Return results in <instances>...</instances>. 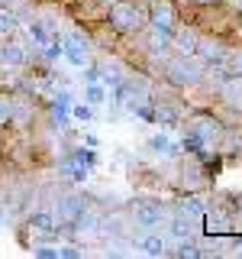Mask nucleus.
I'll list each match as a JSON object with an SVG mask.
<instances>
[{
    "label": "nucleus",
    "mask_w": 242,
    "mask_h": 259,
    "mask_svg": "<svg viewBox=\"0 0 242 259\" xmlns=\"http://www.w3.org/2000/svg\"><path fill=\"white\" fill-rule=\"evenodd\" d=\"M68 230L71 240H103V214L97 207H84Z\"/></svg>",
    "instance_id": "obj_13"
},
{
    "label": "nucleus",
    "mask_w": 242,
    "mask_h": 259,
    "mask_svg": "<svg viewBox=\"0 0 242 259\" xmlns=\"http://www.w3.org/2000/svg\"><path fill=\"white\" fill-rule=\"evenodd\" d=\"M149 149L155 152V156H168V159H177V156H181V149L174 146L171 133H165V130H158V133L149 136Z\"/></svg>",
    "instance_id": "obj_18"
},
{
    "label": "nucleus",
    "mask_w": 242,
    "mask_h": 259,
    "mask_svg": "<svg viewBox=\"0 0 242 259\" xmlns=\"http://www.w3.org/2000/svg\"><path fill=\"white\" fill-rule=\"evenodd\" d=\"M0 152H4V140H0Z\"/></svg>",
    "instance_id": "obj_25"
},
{
    "label": "nucleus",
    "mask_w": 242,
    "mask_h": 259,
    "mask_svg": "<svg viewBox=\"0 0 242 259\" xmlns=\"http://www.w3.org/2000/svg\"><path fill=\"white\" fill-rule=\"evenodd\" d=\"M81 101L91 104L94 110L97 107H107V104H110V88L103 84V81L91 78V81H84V88H81Z\"/></svg>",
    "instance_id": "obj_16"
},
{
    "label": "nucleus",
    "mask_w": 242,
    "mask_h": 259,
    "mask_svg": "<svg viewBox=\"0 0 242 259\" xmlns=\"http://www.w3.org/2000/svg\"><path fill=\"white\" fill-rule=\"evenodd\" d=\"M168 214H171V204L155 198V194H139V198H133L129 207H126L129 224L139 227V230H161L165 221H168Z\"/></svg>",
    "instance_id": "obj_3"
},
{
    "label": "nucleus",
    "mask_w": 242,
    "mask_h": 259,
    "mask_svg": "<svg viewBox=\"0 0 242 259\" xmlns=\"http://www.w3.org/2000/svg\"><path fill=\"white\" fill-rule=\"evenodd\" d=\"M84 207H91V201H87L84 191H62L58 198H55V204H52V217H55V224L65 230V227H71L78 221V214Z\"/></svg>",
    "instance_id": "obj_10"
},
{
    "label": "nucleus",
    "mask_w": 242,
    "mask_h": 259,
    "mask_svg": "<svg viewBox=\"0 0 242 259\" xmlns=\"http://www.w3.org/2000/svg\"><path fill=\"white\" fill-rule=\"evenodd\" d=\"M229 75H242V42L239 46H229V52H226V65H223Z\"/></svg>",
    "instance_id": "obj_20"
},
{
    "label": "nucleus",
    "mask_w": 242,
    "mask_h": 259,
    "mask_svg": "<svg viewBox=\"0 0 242 259\" xmlns=\"http://www.w3.org/2000/svg\"><path fill=\"white\" fill-rule=\"evenodd\" d=\"M58 256H65V259H75V256H84V246H58Z\"/></svg>",
    "instance_id": "obj_23"
},
{
    "label": "nucleus",
    "mask_w": 242,
    "mask_h": 259,
    "mask_svg": "<svg viewBox=\"0 0 242 259\" xmlns=\"http://www.w3.org/2000/svg\"><path fill=\"white\" fill-rule=\"evenodd\" d=\"M232 42H226L223 36H216V32H200L197 39V49H194V55H197L200 62L207 65L210 71H226V52H229Z\"/></svg>",
    "instance_id": "obj_7"
},
{
    "label": "nucleus",
    "mask_w": 242,
    "mask_h": 259,
    "mask_svg": "<svg viewBox=\"0 0 242 259\" xmlns=\"http://www.w3.org/2000/svg\"><path fill=\"white\" fill-rule=\"evenodd\" d=\"M20 26H23L20 16L13 10H7V7H0V42H4V39H13L16 32H20Z\"/></svg>",
    "instance_id": "obj_19"
},
{
    "label": "nucleus",
    "mask_w": 242,
    "mask_h": 259,
    "mask_svg": "<svg viewBox=\"0 0 242 259\" xmlns=\"http://www.w3.org/2000/svg\"><path fill=\"white\" fill-rule=\"evenodd\" d=\"M213 4H223V0H191L194 10H197V7H213Z\"/></svg>",
    "instance_id": "obj_24"
},
{
    "label": "nucleus",
    "mask_w": 242,
    "mask_h": 259,
    "mask_svg": "<svg viewBox=\"0 0 242 259\" xmlns=\"http://www.w3.org/2000/svg\"><path fill=\"white\" fill-rule=\"evenodd\" d=\"M10 113H13V94H0V130L10 123Z\"/></svg>",
    "instance_id": "obj_22"
},
{
    "label": "nucleus",
    "mask_w": 242,
    "mask_h": 259,
    "mask_svg": "<svg viewBox=\"0 0 242 259\" xmlns=\"http://www.w3.org/2000/svg\"><path fill=\"white\" fill-rule=\"evenodd\" d=\"M220 156H242V123H232L223 130V140H220Z\"/></svg>",
    "instance_id": "obj_17"
},
{
    "label": "nucleus",
    "mask_w": 242,
    "mask_h": 259,
    "mask_svg": "<svg viewBox=\"0 0 242 259\" xmlns=\"http://www.w3.org/2000/svg\"><path fill=\"white\" fill-rule=\"evenodd\" d=\"M161 68V78H165L168 88L174 91H188V88H197L207 75V65L197 59V55H181V52H171L165 62L158 65Z\"/></svg>",
    "instance_id": "obj_2"
},
{
    "label": "nucleus",
    "mask_w": 242,
    "mask_h": 259,
    "mask_svg": "<svg viewBox=\"0 0 242 259\" xmlns=\"http://www.w3.org/2000/svg\"><path fill=\"white\" fill-rule=\"evenodd\" d=\"M142 7H145V26L174 32V26L181 23V7L174 0H145Z\"/></svg>",
    "instance_id": "obj_9"
},
{
    "label": "nucleus",
    "mask_w": 242,
    "mask_h": 259,
    "mask_svg": "<svg viewBox=\"0 0 242 259\" xmlns=\"http://www.w3.org/2000/svg\"><path fill=\"white\" fill-rule=\"evenodd\" d=\"M103 4H113V0H103Z\"/></svg>",
    "instance_id": "obj_26"
},
{
    "label": "nucleus",
    "mask_w": 242,
    "mask_h": 259,
    "mask_svg": "<svg viewBox=\"0 0 242 259\" xmlns=\"http://www.w3.org/2000/svg\"><path fill=\"white\" fill-rule=\"evenodd\" d=\"M107 29L116 32L119 39H129L136 32L145 29V7L142 4H133V0H113L107 7Z\"/></svg>",
    "instance_id": "obj_4"
},
{
    "label": "nucleus",
    "mask_w": 242,
    "mask_h": 259,
    "mask_svg": "<svg viewBox=\"0 0 242 259\" xmlns=\"http://www.w3.org/2000/svg\"><path fill=\"white\" fill-rule=\"evenodd\" d=\"M136 240V237H133ZM136 249L145 256H168L171 253V246H168V237L161 230H145L139 240H136Z\"/></svg>",
    "instance_id": "obj_15"
},
{
    "label": "nucleus",
    "mask_w": 242,
    "mask_h": 259,
    "mask_svg": "<svg viewBox=\"0 0 242 259\" xmlns=\"http://www.w3.org/2000/svg\"><path fill=\"white\" fill-rule=\"evenodd\" d=\"M223 130H226V123L220 117H213V113H204V110L188 113V120H184V152L207 162V156L220 152Z\"/></svg>",
    "instance_id": "obj_1"
},
{
    "label": "nucleus",
    "mask_w": 242,
    "mask_h": 259,
    "mask_svg": "<svg viewBox=\"0 0 242 259\" xmlns=\"http://www.w3.org/2000/svg\"><path fill=\"white\" fill-rule=\"evenodd\" d=\"M32 49H29V42L16 32L13 39H4L0 42V68H7V71H26L29 65H32Z\"/></svg>",
    "instance_id": "obj_8"
},
{
    "label": "nucleus",
    "mask_w": 242,
    "mask_h": 259,
    "mask_svg": "<svg viewBox=\"0 0 242 259\" xmlns=\"http://www.w3.org/2000/svg\"><path fill=\"white\" fill-rule=\"evenodd\" d=\"M62 227L55 224L52 210H36L29 214L20 227V237H23V246H36V243H52V240H62L58 237Z\"/></svg>",
    "instance_id": "obj_5"
},
{
    "label": "nucleus",
    "mask_w": 242,
    "mask_h": 259,
    "mask_svg": "<svg viewBox=\"0 0 242 259\" xmlns=\"http://www.w3.org/2000/svg\"><path fill=\"white\" fill-rule=\"evenodd\" d=\"M177 185L184 191H204L210 185V172H207V162L197 156H184L177 159Z\"/></svg>",
    "instance_id": "obj_11"
},
{
    "label": "nucleus",
    "mask_w": 242,
    "mask_h": 259,
    "mask_svg": "<svg viewBox=\"0 0 242 259\" xmlns=\"http://www.w3.org/2000/svg\"><path fill=\"white\" fill-rule=\"evenodd\" d=\"M39 113H42V107L36 104V97H32L29 91H20V94H13V113H10V123L16 130H32V123L39 120Z\"/></svg>",
    "instance_id": "obj_12"
},
{
    "label": "nucleus",
    "mask_w": 242,
    "mask_h": 259,
    "mask_svg": "<svg viewBox=\"0 0 242 259\" xmlns=\"http://www.w3.org/2000/svg\"><path fill=\"white\" fill-rule=\"evenodd\" d=\"M213 97L223 104L226 110H232V113H242V75H226L216 81V91Z\"/></svg>",
    "instance_id": "obj_14"
},
{
    "label": "nucleus",
    "mask_w": 242,
    "mask_h": 259,
    "mask_svg": "<svg viewBox=\"0 0 242 259\" xmlns=\"http://www.w3.org/2000/svg\"><path fill=\"white\" fill-rule=\"evenodd\" d=\"M97 55V46L91 39V32H81V29H71L62 36V59L75 68H87Z\"/></svg>",
    "instance_id": "obj_6"
},
{
    "label": "nucleus",
    "mask_w": 242,
    "mask_h": 259,
    "mask_svg": "<svg viewBox=\"0 0 242 259\" xmlns=\"http://www.w3.org/2000/svg\"><path fill=\"white\" fill-rule=\"evenodd\" d=\"M68 113L75 120H81V123H91V120H94V107H91V104H84V101H81V104H71Z\"/></svg>",
    "instance_id": "obj_21"
}]
</instances>
